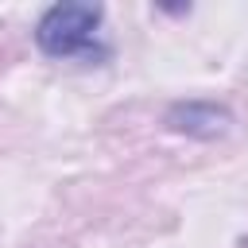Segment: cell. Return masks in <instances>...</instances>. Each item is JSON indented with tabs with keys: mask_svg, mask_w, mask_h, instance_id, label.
<instances>
[{
	"mask_svg": "<svg viewBox=\"0 0 248 248\" xmlns=\"http://www.w3.org/2000/svg\"><path fill=\"white\" fill-rule=\"evenodd\" d=\"M105 8L101 4H50L35 23V43L50 58H81L97 54V31H101Z\"/></svg>",
	"mask_w": 248,
	"mask_h": 248,
	"instance_id": "obj_1",
	"label": "cell"
},
{
	"mask_svg": "<svg viewBox=\"0 0 248 248\" xmlns=\"http://www.w3.org/2000/svg\"><path fill=\"white\" fill-rule=\"evenodd\" d=\"M229 124H232L229 108L213 105V101H178L167 112V128L182 132V136H194V140H217V136L229 132Z\"/></svg>",
	"mask_w": 248,
	"mask_h": 248,
	"instance_id": "obj_2",
	"label": "cell"
}]
</instances>
